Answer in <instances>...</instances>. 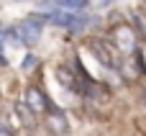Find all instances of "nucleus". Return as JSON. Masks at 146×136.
I'll return each instance as SVG.
<instances>
[{"label": "nucleus", "mask_w": 146, "mask_h": 136, "mask_svg": "<svg viewBox=\"0 0 146 136\" xmlns=\"http://www.w3.org/2000/svg\"><path fill=\"white\" fill-rule=\"evenodd\" d=\"M3 26H5V23H3V21H0V28H3Z\"/></svg>", "instance_id": "obj_7"}, {"label": "nucleus", "mask_w": 146, "mask_h": 136, "mask_svg": "<svg viewBox=\"0 0 146 136\" xmlns=\"http://www.w3.org/2000/svg\"><path fill=\"white\" fill-rule=\"evenodd\" d=\"M38 67V57L33 54V51H26V57H23V62H21V69L23 72H33Z\"/></svg>", "instance_id": "obj_5"}, {"label": "nucleus", "mask_w": 146, "mask_h": 136, "mask_svg": "<svg viewBox=\"0 0 146 136\" xmlns=\"http://www.w3.org/2000/svg\"><path fill=\"white\" fill-rule=\"evenodd\" d=\"M56 5L64 8V10H77V13H82L85 8H90L87 0H56Z\"/></svg>", "instance_id": "obj_4"}, {"label": "nucleus", "mask_w": 146, "mask_h": 136, "mask_svg": "<svg viewBox=\"0 0 146 136\" xmlns=\"http://www.w3.org/2000/svg\"><path fill=\"white\" fill-rule=\"evenodd\" d=\"M26 105H28L33 113H38V116H44L46 108H49V111L54 108L51 98H49L46 93H41L38 87H28V90H26Z\"/></svg>", "instance_id": "obj_3"}, {"label": "nucleus", "mask_w": 146, "mask_h": 136, "mask_svg": "<svg viewBox=\"0 0 146 136\" xmlns=\"http://www.w3.org/2000/svg\"><path fill=\"white\" fill-rule=\"evenodd\" d=\"M44 126H46V131H49V134H54V136L69 134L67 116H64L59 108H51V111H46V113H44Z\"/></svg>", "instance_id": "obj_2"}, {"label": "nucleus", "mask_w": 146, "mask_h": 136, "mask_svg": "<svg viewBox=\"0 0 146 136\" xmlns=\"http://www.w3.org/2000/svg\"><path fill=\"white\" fill-rule=\"evenodd\" d=\"M113 3H115V0H100V3H98V8H108V5H113Z\"/></svg>", "instance_id": "obj_6"}, {"label": "nucleus", "mask_w": 146, "mask_h": 136, "mask_svg": "<svg viewBox=\"0 0 146 136\" xmlns=\"http://www.w3.org/2000/svg\"><path fill=\"white\" fill-rule=\"evenodd\" d=\"M113 44L118 51H123L126 57H133L139 51V41H136V28L131 26H118L113 28Z\"/></svg>", "instance_id": "obj_1"}]
</instances>
